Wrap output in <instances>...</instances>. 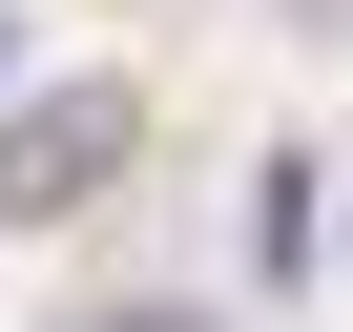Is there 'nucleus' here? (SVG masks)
<instances>
[{"mask_svg": "<svg viewBox=\"0 0 353 332\" xmlns=\"http://www.w3.org/2000/svg\"><path fill=\"white\" fill-rule=\"evenodd\" d=\"M125 145H145L125 83H21V104H0V229H83Z\"/></svg>", "mask_w": 353, "mask_h": 332, "instance_id": "f257e3e1", "label": "nucleus"}, {"mask_svg": "<svg viewBox=\"0 0 353 332\" xmlns=\"http://www.w3.org/2000/svg\"><path fill=\"white\" fill-rule=\"evenodd\" d=\"M104 332H188V311H104Z\"/></svg>", "mask_w": 353, "mask_h": 332, "instance_id": "7ed1b4c3", "label": "nucleus"}, {"mask_svg": "<svg viewBox=\"0 0 353 332\" xmlns=\"http://www.w3.org/2000/svg\"><path fill=\"white\" fill-rule=\"evenodd\" d=\"M332 249H353V208H332Z\"/></svg>", "mask_w": 353, "mask_h": 332, "instance_id": "39448f33", "label": "nucleus"}, {"mask_svg": "<svg viewBox=\"0 0 353 332\" xmlns=\"http://www.w3.org/2000/svg\"><path fill=\"white\" fill-rule=\"evenodd\" d=\"M0 83H21V42H0Z\"/></svg>", "mask_w": 353, "mask_h": 332, "instance_id": "20e7f679", "label": "nucleus"}, {"mask_svg": "<svg viewBox=\"0 0 353 332\" xmlns=\"http://www.w3.org/2000/svg\"><path fill=\"white\" fill-rule=\"evenodd\" d=\"M312 187H332V166H270V208H250V249H270V270H312V249H332V208H312Z\"/></svg>", "mask_w": 353, "mask_h": 332, "instance_id": "f03ea898", "label": "nucleus"}]
</instances>
